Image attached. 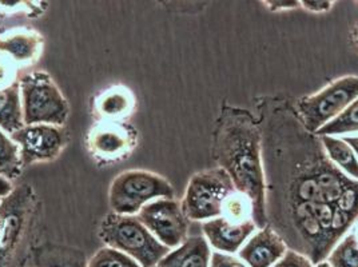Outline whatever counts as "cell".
<instances>
[{"label":"cell","mask_w":358,"mask_h":267,"mask_svg":"<svg viewBox=\"0 0 358 267\" xmlns=\"http://www.w3.org/2000/svg\"><path fill=\"white\" fill-rule=\"evenodd\" d=\"M214 154L220 167L230 175L236 190L250 201L257 227L265 229L268 221L262 136L248 111L224 113L217 130Z\"/></svg>","instance_id":"obj_1"},{"label":"cell","mask_w":358,"mask_h":267,"mask_svg":"<svg viewBox=\"0 0 358 267\" xmlns=\"http://www.w3.org/2000/svg\"><path fill=\"white\" fill-rule=\"evenodd\" d=\"M99 237L111 249L124 252L142 267H155L170 249L154 237L133 215L108 214L99 227Z\"/></svg>","instance_id":"obj_2"},{"label":"cell","mask_w":358,"mask_h":267,"mask_svg":"<svg viewBox=\"0 0 358 267\" xmlns=\"http://www.w3.org/2000/svg\"><path fill=\"white\" fill-rule=\"evenodd\" d=\"M24 126H62L69 117V104L50 75L32 71L19 80Z\"/></svg>","instance_id":"obj_3"},{"label":"cell","mask_w":358,"mask_h":267,"mask_svg":"<svg viewBox=\"0 0 358 267\" xmlns=\"http://www.w3.org/2000/svg\"><path fill=\"white\" fill-rule=\"evenodd\" d=\"M237 193L230 175L221 167L196 173L180 202L189 221H210L224 215L227 199Z\"/></svg>","instance_id":"obj_4"},{"label":"cell","mask_w":358,"mask_h":267,"mask_svg":"<svg viewBox=\"0 0 358 267\" xmlns=\"http://www.w3.org/2000/svg\"><path fill=\"white\" fill-rule=\"evenodd\" d=\"M157 198L174 199L173 186L158 174L145 170H129L113 180L108 201L114 214L134 215Z\"/></svg>","instance_id":"obj_5"},{"label":"cell","mask_w":358,"mask_h":267,"mask_svg":"<svg viewBox=\"0 0 358 267\" xmlns=\"http://www.w3.org/2000/svg\"><path fill=\"white\" fill-rule=\"evenodd\" d=\"M358 98V76L348 75L336 79L317 94L299 102L301 124L308 133L315 134Z\"/></svg>","instance_id":"obj_6"},{"label":"cell","mask_w":358,"mask_h":267,"mask_svg":"<svg viewBox=\"0 0 358 267\" xmlns=\"http://www.w3.org/2000/svg\"><path fill=\"white\" fill-rule=\"evenodd\" d=\"M136 218L169 249H177L189 238V219L176 199L151 201L139 210Z\"/></svg>","instance_id":"obj_7"},{"label":"cell","mask_w":358,"mask_h":267,"mask_svg":"<svg viewBox=\"0 0 358 267\" xmlns=\"http://www.w3.org/2000/svg\"><path fill=\"white\" fill-rule=\"evenodd\" d=\"M20 150L23 167L36 162L54 161L66 145L64 133L57 126L31 124L10 136Z\"/></svg>","instance_id":"obj_8"},{"label":"cell","mask_w":358,"mask_h":267,"mask_svg":"<svg viewBox=\"0 0 358 267\" xmlns=\"http://www.w3.org/2000/svg\"><path fill=\"white\" fill-rule=\"evenodd\" d=\"M253 219L236 223L229 221L224 217L214 218L202 224V230L206 240L215 250L224 254H234L239 252L248 238L257 230Z\"/></svg>","instance_id":"obj_9"},{"label":"cell","mask_w":358,"mask_h":267,"mask_svg":"<svg viewBox=\"0 0 358 267\" xmlns=\"http://www.w3.org/2000/svg\"><path fill=\"white\" fill-rule=\"evenodd\" d=\"M287 252L284 238L270 226L255 233L239 250V258L249 267H271Z\"/></svg>","instance_id":"obj_10"},{"label":"cell","mask_w":358,"mask_h":267,"mask_svg":"<svg viewBox=\"0 0 358 267\" xmlns=\"http://www.w3.org/2000/svg\"><path fill=\"white\" fill-rule=\"evenodd\" d=\"M133 134L126 126L118 123H102L90 135V147L95 157L105 161L123 158L133 147Z\"/></svg>","instance_id":"obj_11"},{"label":"cell","mask_w":358,"mask_h":267,"mask_svg":"<svg viewBox=\"0 0 358 267\" xmlns=\"http://www.w3.org/2000/svg\"><path fill=\"white\" fill-rule=\"evenodd\" d=\"M42 35L32 30L15 29L0 32V52L16 63L35 60L42 51Z\"/></svg>","instance_id":"obj_12"},{"label":"cell","mask_w":358,"mask_h":267,"mask_svg":"<svg viewBox=\"0 0 358 267\" xmlns=\"http://www.w3.org/2000/svg\"><path fill=\"white\" fill-rule=\"evenodd\" d=\"M210 258L209 242L205 237L195 236L169 252L155 267H210Z\"/></svg>","instance_id":"obj_13"},{"label":"cell","mask_w":358,"mask_h":267,"mask_svg":"<svg viewBox=\"0 0 358 267\" xmlns=\"http://www.w3.org/2000/svg\"><path fill=\"white\" fill-rule=\"evenodd\" d=\"M329 161L349 178L358 182V158L353 149L337 136H318Z\"/></svg>","instance_id":"obj_14"},{"label":"cell","mask_w":358,"mask_h":267,"mask_svg":"<svg viewBox=\"0 0 358 267\" xmlns=\"http://www.w3.org/2000/svg\"><path fill=\"white\" fill-rule=\"evenodd\" d=\"M24 127L19 82L8 89H0V129L15 133Z\"/></svg>","instance_id":"obj_15"},{"label":"cell","mask_w":358,"mask_h":267,"mask_svg":"<svg viewBox=\"0 0 358 267\" xmlns=\"http://www.w3.org/2000/svg\"><path fill=\"white\" fill-rule=\"evenodd\" d=\"M22 157L15 142L0 130V175L8 180L22 174Z\"/></svg>","instance_id":"obj_16"},{"label":"cell","mask_w":358,"mask_h":267,"mask_svg":"<svg viewBox=\"0 0 358 267\" xmlns=\"http://www.w3.org/2000/svg\"><path fill=\"white\" fill-rule=\"evenodd\" d=\"M96 107L103 117H108V118L123 117L133 107V96L129 89H110L101 96Z\"/></svg>","instance_id":"obj_17"},{"label":"cell","mask_w":358,"mask_h":267,"mask_svg":"<svg viewBox=\"0 0 358 267\" xmlns=\"http://www.w3.org/2000/svg\"><path fill=\"white\" fill-rule=\"evenodd\" d=\"M358 133V98L348 106L337 118L330 120L322 129H320L317 136H337L345 134Z\"/></svg>","instance_id":"obj_18"},{"label":"cell","mask_w":358,"mask_h":267,"mask_svg":"<svg viewBox=\"0 0 358 267\" xmlns=\"http://www.w3.org/2000/svg\"><path fill=\"white\" fill-rule=\"evenodd\" d=\"M330 267H358V238L355 233L348 234L329 254Z\"/></svg>","instance_id":"obj_19"},{"label":"cell","mask_w":358,"mask_h":267,"mask_svg":"<svg viewBox=\"0 0 358 267\" xmlns=\"http://www.w3.org/2000/svg\"><path fill=\"white\" fill-rule=\"evenodd\" d=\"M87 267H142L131 257L111 247H103L95 252Z\"/></svg>","instance_id":"obj_20"},{"label":"cell","mask_w":358,"mask_h":267,"mask_svg":"<svg viewBox=\"0 0 358 267\" xmlns=\"http://www.w3.org/2000/svg\"><path fill=\"white\" fill-rule=\"evenodd\" d=\"M222 217L236 223L253 219V208H252L250 201L238 192L233 194L224 205Z\"/></svg>","instance_id":"obj_21"},{"label":"cell","mask_w":358,"mask_h":267,"mask_svg":"<svg viewBox=\"0 0 358 267\" xmlns=\"http://www.w3.org/2000/svg\"><path fill=\"white\" fill-rule=\"evenodd\" d=\"M14 60L4 54L0 55V89H8L19 82L16 80Z\"/></svg>","instance_id":"obj_22"},{"label":"cell","mask_w":358,"mask_h":267,"mask_svg":"<svg viewBox=\"0 0 358 267\" xmlns=\"http://www.w3.org/2000/svg\"><path fill=\"white\" fill-rule=\"evenodd\" d=\"M271 267H313L308 257L294 250H287L284 257Z\"/></svg>","instance_id":"obj_23"},{"label":"cell","mask_w":358,"mask_h":267,"mask_svg":"<svg viewBox=\"0 0 358 267\" xmlns=\"http://www.w3.org/2000/svg\"><path fill=\"white\" fill-rule=\"evenodd\" d=\"M210 267H249L245 262L230 254L214 252L210 258Z\"/></svg>","instance_id":"obj_24"},{"label":"cell","mask_w":358,"mask_h":267,"mask_svg":"<svg viewBox=\"0 0 358 267\" xmlns=\"http://www.w3.org/2000/svg\"><path fill=\"white\" fill-rule=\"evenodd\" d=\"M333 3L334 1H321V0H318V1L317 0H314V1H312V0L301 1L303 8H306L309 11H313V13H325V11H329L331 8Z\"/></svg>","instance_id":"obj_25"},{"label":"cell","mask_w":358,"mask_h":267,"mask_svg":"<svg viewBox=\"0 0 358 267\" xmlns=\"http://www.w3.org/2000/svg\"><path fill=\"white\" fill-rule=\"evenodd\" d=\"M268 4V8L271 11H280V10H290V8H297L301 4V1L296 0H282V1H274V0H268L265 1Z\"/></svg>","instance_id":"obj_26"},{"label":"cell","mask_w":358,"mask_h":267,"mask_svg":"<svg viewBox=\"0 0 358 267\" xmlns=\"http://www.w3.org/2000/svg\"><path fill=\"white\" fill-rule=\"evenodd\" d=\"M13 193V185L8 179L0 175V198H6Z\"/></svg>","instance_id":"obj_27"},{"label":"cell","mask_w":358,"mask_h":267,"mask_svg":"<svg viewBox=\"0 0 358 267\" xmlns=\"http://www.w3.org/2000/svg\"><path fill=\"white\" fill-rule=\"evenodd\" d=\"M343 139L353 149L358 158V136H345Z\"/></svg>","instance_id":"obj_28"},{"label":"cell","mask_w":358,"mask_h":267,"mask_svg":"<svg viewBox=\"0 0 358 267\" xmlns=\"http://www.w3.org/2000/svg\"><path fill=\"white\" fill-rule=\"evenodd\" d=\"M315 267H330L328 262L327 261H324V262H321V264H318V265H315Z\"/></svg>","instance_id":"obj_29"},{"label":"cell","mask_w":358,"mask_h":267,"mask_svg":"<svg viewBox=\"0 0 358 267\" xmlns=\"http://www.w3.org/2000/svg\"><path fill=\"white\" fill-rule=\"evenodd\" d=\"M357 41H358V36H357Z\"/></svg>","instance_id":"obj_30"},{"label":"cell","mask_w":358,"mask_h":267,"mask_svg":"<svg viewBox=\"0 0 358 267\" xmlns=\"http://www.w3.org/2000/svg\"><path fill=\"white\" fill-rule=\"evenodd\" d=\"M0 199H1V198H0Z\"/></svg>","instance_id":"obj_31"}]
</instances>
